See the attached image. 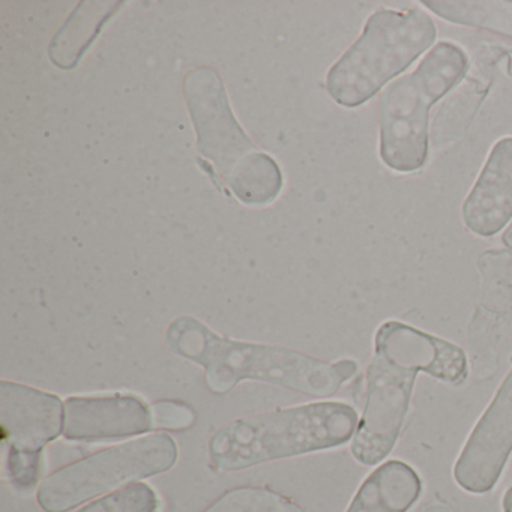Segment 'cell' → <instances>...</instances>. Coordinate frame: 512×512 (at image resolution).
<instances>
[{"mask_svg":"<svg viewBox=\"0 0 512 512\" xmlns=\"http://www.w3.org/2000/svg\"><path fill=\"white\" fill-rule=\"evenodd\" d=\"M419 373L451 385L467 377L463 349L406 323H383L367 370V401L352 454L365 466L385 460L400 436Z\"/></svg>","mask_w":512,"mask_h":512,"instance_id":"cell-1","label":"cell"},{"mask_svg":"<svg viewBox=\"0 0 512 512\" xmlns=\"http://www.w3.org/2000/svg\"><path fill=\"white\" fill-rule=\"evenodd\" d=\"M166 343L173 353L202 367L206 385L218 395L244 380H262L310 397H332L358 371L352 359L331 364L286 347L221 337L191 316L170 323Z\"/></svg>","mask_w":512,"mask_h":512,"instance_id":"cell-2","label":"cell"},{"mask_svg":"<svg viewBox=\"0 0 512 512\" xmlns=\"http://www.w3.org/2000/svg\"><path fill=\"white\" fill-rule=\"evenodd\" d=\"M349 404L322 401L236 419L209 440L212 466L224 472L323 451L349 442L358 430Z\"/></svg>","mask_w":512,"mask_h":512,"instance_id":"cell-3","label":"cell"},{"mask_svg":"<svg viewBox=\"0 0 512 512\" xmlns=\"http://www.w3.org/2000/svg\"><path fill=\"white\" fill-rule=\"evenodd\" d=\"M184 92L196 130L197 152L214 163L230 191L248 206H266L277 200L283 173L236 121L218 71L211 67L190 71Z\"/></svg>","mask_w":512,"mask_h":512,"instance_id":"cell-4","label":"cell"},{"mask_svg":"<svg viewBox=\"0 0 512 512\" xmlns=\"http://www.w3.org/2000/svg\"><path fill=\"white\" fill-rule=\"evenodd\" d=\"M436 40V26L421 10H379L326 76L335 103L358 107L406 71Z\"/></svg>","mask_w":512,"mask_h":512,"instance_id":"cell-5","label":"cell"},{"mask_svg":"<svg viewBox=\"0 0 512 512\" xmlns=\"http://www.w3.org/2000/svg\"><path fill=\"white\" fill-rule=\"evenodd\" d=\"M466 53L440 43L413 73L386 89L380 112V157L389 169L407 173L421 169L428 155V113L467 71Z\"/></svg>","mask_w":512,"mask_h":512,"instance_id":"cell-6","label":"cell"},{"mask_svg":"<svg viewBox=\"0 0 512 512\" xmlns=\"http://www.w3.org/2000/svg\"><path fill=\"white\" fill-rule=\"evenodd\" d=\"M178 460V446L166 433L140 437L104 449L50 475L38 490L46 512H67L130 482L167 472Z\"/></svg>","mask_w":512,"mask_h":512,"instance_id":"cell-7","label":"cell"},{"mask_svg":"<svg viewBox=\"0 0 512 512\" xmlns=\"http://www.w3.org/2000/svg\"><path fill=\"white\" fill-rule=\"evenodd\" d=\"M511 451L512 370L467 439L455 463V481L469 493L493 490Z\"/></svg>","mask_w":512,"mask_h":512,"instance_id":"cell-8","label":"cell"},{"mask_svg":"<svg viewBox=\"0 0 512 512\" xmlns=\"http://www.w3.org/2000/svg\"><path fill=\"white\" fill-rule=\"evenodd\" d=\"M61 398L16 382H0V427L10 448L43 452L64 433Z\"/></svg>","mask_w":512,"mask_h":512,"instance_id":"cell-9","label":"cell"},{"mask_svg":"<svg viewBox=\"0 0 512 512\" xmlns=\"http://www.w3.org/2000/svg\"><path fill=\"white\" fill-rule=\"evenodd\" d=\"M154 428L151 407L134 395L70 397L65 401L64 436L80 442L125 439Z\"/></svg>","mask_w":512,"mask_h":512,"instance_id":"cell-10","label":"cell"},{"mask_svg":"<svg viewBox=\"0 0 512 512\" xmlns=\"http://www.w3.org/2000/svg\"><path fill=\"white\" fill-rule=\"evenodd\" d=\"M512 217V137L499 140L463 205V220L476 235L493 236Z\"/></svg>","mask_w":512,"mask_h":512,"instance_id":"cell-11","label":"cell"},{"mask_svg":"<svg viewBox=\"0 0 512 512\" xmlns=\"http://www.w3.org/2000/svg\"><path fill=\"white\" fill-rule=\"evenodd\" d=\"M421 491L416 470L403 461L391 460L365 479L346 512H407Z\"/></svg>","mask_w":512,"mask_h":512,"instance_id":"cell-12","label":"cell"},{"mask_svg":"<svg viewBox=\"0 0 512 512\" xmlns=\"http://www.w3.org/2000/svg\"><path fill=\"white\" fill-rule=\"evenodd\" d=\"M122 5L124 2H82L50 44L53 64L62 70L76 68L107 20Z\"/></svg>","mask_w":512,"mask_h":512,"instance_id":"cell-13","label":"cell"},{"mask_svg":"<svg viewBox=\"0 0 512 512\" xmlns=\"http://www.w3.org/2000/svg\"><path fill=\"white\" fill-rule=\"evenodd\" d=\"M205 512H305L298 503L268 488L241 487L227 491Z\"/></svg>","mask_w":512,"mask_h":512,"instance_id":"cell-14","label":"cell"},{"mask_svg":"<svg viewBox=\"0 0 512 512\" xmlns=\"http://www.w3.org/2000/svg\"><path fill=\"white\" fill-rule=\"evenodd\" d=\"M158 505L157 493L148 484H133L95 500L77 512H157Z\"/></svg>","mask_w":512,"mask_h":512,"instance_id":"cell-15","label":"cell"},{"mask_svg":"<svg viewBox=\"0 0 512 512\" xmlns=\"http://www.w3.org/2000/svg\"><path fill=\"white\" fill-rule=\"evenodd\" d=\"M41 454L43 452L10 448L7 461L8 476L17 490L29 491L37 485L41 473Z\"/></svg>","mask_w":512,"mask_h":512,"instance_id":"cell-16","label":"cell"},{"mask_svg":"<svg viewBox=\"0 0 512 512\" xmlns=\"http://www.w3.org/2000/svg\"><path fill=\"white\" fill-rule=\"evenodd\" d=\"M154 428L166 430H187L196 421L194 410L181 401H158L151 406Z\"/></svg>","mask_w":512,"mask_h":512,"instance_id":"cell-17","label":"cell"},{"mask_svg":"<svg viewBox=\"0 0 512 512\" xmlns=\"http://www.w3.org/2000/svg\"><path fill=\"white\" fill-rule=\"evenodd\" d=\"M424 512H455L452 506L445 502H433L424 509Z\"/></svg>","mask_w":512,"mask_h":512,"instance_id":"cell-18","label":"cell"},{"mask_svg":"<svg viewBox=\"0 0 512 512\" xmlns=\"http://www.w3.org/2000/svg\"><path fill=\"white\" fill-rule=\"evenodd\" d=\"M503 512H512V487L506 490L505 496H503Z\"/></svg>","mask_w":512,"mask_h":512,"instance_id":"cell-19","label":"cell"},{"mask_svg":"<svg viewBox=\"0 0 512 512\" xmlns=\"http://www.w3.org/2000/svg\"><path fill=\"white\" fill-rule=\"evenodd\" d=\"M503 244L512 250V223L509 224L508 229H506V232L503 233Z\"/></svg>","mask_w":512,"mask_h":512,"instance_id":"cell-20","label":"cell"}]
</instances>
